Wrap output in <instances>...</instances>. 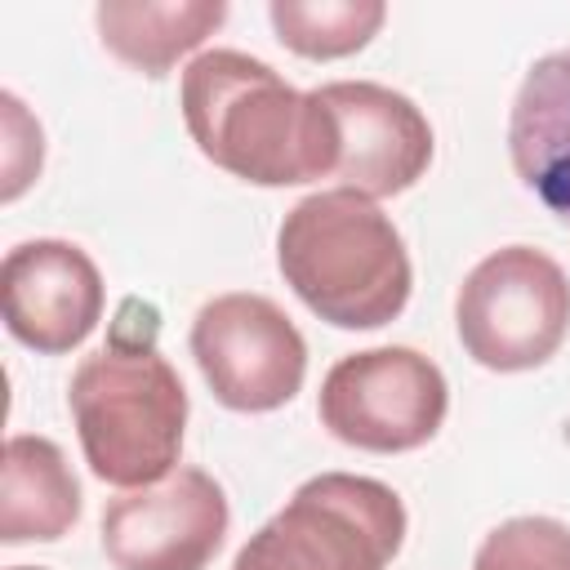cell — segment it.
I'll return each mask as SVG.
<instances>
[{"mask_svg": "<svg viewBox=\"0 0 570 570\" xmlns=\"http://www.w3.org/2000/svg\"><path fill=\"white\" fill-rule=\"evenodd\" d=\"M183 120L205 160L258 187L330 178L338 160L334 120L316 89L298 94L240 49H209L187 62Z\"/></svg>", "mask_w": 570, "mask_h": 570, "instance_id": "cell-1", "label": "cell"}, {"mask_svg": "<svg viewBox=\"0 0 570 570\" xmlns=\"http://www.w3.org/2000/svg\"><path fill=\"white\" fill-rule=\"evenodd\" d=\"M129 321L125 303L111 343L76 365L67 405L89 472L107 485L142 490L178 468L187 392L156 347V312L147 307L138 325Z\"/></svg>", "mask_w": 570, "mask_h": 570, "instance_id": "cell-2", "label": "cell"}, {"mask_svg": "<svg viewBox=\"0 0 570 570\" xmlns=\"http://www.w3.org/2000/svg\"><path fill=\"white\" fill-rule=\"evenodd\" d=\"M285 285L338 330H379L410 303V254L392 218L361 191L298 200L276 232Z\"/></svg>", "mask_w": 570, "mask_h": 570, "instance_id": "cell-3", "label": "cell"}, {"mask_svg": "<svg viewBox=\"0 0 570 570\" xmlns=\"http://www.w3.org/2000/svg\"><path fill=\"white\" fill-rule=\"evenodd\" d=\"M401 539L405 508L392 485L321 472L245 539L232 570H387Z\"/></svg>", "mask_w": 570, "mask_h": 570, "instance_id": "cell-4", "label": "cell"}, {"mask_svg": "<svg viewBox=\"0 0 570 570\" xmlns=\"http://www.w3.org/2000/svg\"><path fill=\"white\" fill-rule=\"evenodd\" d=\"M454 325L476 365L499 374L534 370L570 330V281L543 249H494L463 276Z\"/></svg>", "mask_w": 570, "mask_h": 570, "instance_id": "cell-5", "label": "cell"}, {"mask_svg": "<svg viewBox=\"0 0 570 570\" xmlns=\"http://www.w3.org/2000/svg\"><path fill=\"white\" fill-rule=\"evenodd\" d=\"M445 374L414 347H370L343 356L325 383L316 414L356 450L401 454L419 450L445 423Z\"/></svg>", "mask_w": 570, "mask_h": 570, "instance_id": "cell-6", "label": "cell"}, {"mask_svg": "<svg viewBox=\"0 0 570 570\" xmlns=\"http://www.w3.org/2000/svg\"><path fill=\"white\" fill-rule=\"evenodd\" d=\"M191 356L209 392L240 414H263L303 387L307 343L263 294H218L191 321Z\"/></svg>", "mask_w": 570, "mask_h": 570, "instance_id": "cell-7", "label": "cell"}, {"mask_svg": "<svg viewBox=\"0 0 570 570\" xmlns=\"http://www.w3.org/2000/svg\"><path fill=\"white\" fill-rule=\"evenodd\" d=\"M223 534L227 499L200 468H174L102 508V552L116 570H205Z\"/></svg>", "mask_w": 570, "mask_h": 570, "instance_id": "cell-8", "label": "cell"}, {"mask_svg": "<svg viewBox=\"0 0 570 570\" xmlns=\"http://www.w3.org/2000/svg\"><path fill=\"white\" fill-rule=\"evenodd\" d=\"M316 98L325 102L338 138L330 178H338L347 191L379 200L414 187L428 174L432 125L405 94L374 80H334L321 85Z\"/></svg>", "mask_w": 570, "mask_h": 570, "instance_id": "cell-9", "label": "cell"}, {"mask_svg": "<svg viewBox=\"0 0 570 570\" xmlns=\"http://www.w3.org/2000/svg\"><path fill=\"white\" fill-rule=\"evenodd\" d=\"M0 307L22 347L58 356L80 347L102 321V276L71 240H22L0 263Z\"/></svg>", "mask_w": 570, "mask_h": 570, "instance_id": "cell-10", "label": "cell"}, {"mask_svg": "<svg viewBox=\"0 0 570 570\" xmlns=\"http://www.w3.org/2000/svg\"><path fill=\"white\" fill-rule=\"evenodd\" d=\"M508 151L517 178L570 227V49L543 53L512 102Z\"/></svg>", "mask_w": 570, "mask_h": 570, "instance_id": "cell-11", "label": "cell"}, {"mask_svg": "<svg viewBox=\"0 0 570 570\" xmlns=\"http://www.w3.org/2000/svg\"><path fill=\"white\" fill-rule=\"evenodd\" d=\"M80 517V485L49 436L18 432L0 463V539H62Z\"/></svg>", "mask_w": 570, "mask_h": 570, "instance_id": "cell-12", "label": "cell"}, {"mask_svg": "<svg viewBox=\"0 0 570 570\" xmlns=\"http://www.w3.org/2000/svg\"><path fill=\"white\" fill-rule=\"evenodd\" d=\"M223 18V0H102L94 13L102 45L142 76H165Z\"/></svg>", "mask_w": 570, "mask_h": 570, "instance_id": "cell-13", "label": "cell"}, {"mask_svg": "<svg viewBox=\"0 0 570 570\" xmlns=\"http://www.w3.org/2000/svg\"><path fill=\"white\" fill-rule=\"evenodd\" d=\"M267 18L276 27V40L303 58H347L370 45V36L383 27L387 4L383 0H272Z\"/></svg>", "mask_w": 570, "mask_h": 570, "instance_id": "cell-14", "label": "cell"}, {"mask_svg": "<svg viewBox=\"0 0 570 570\" xmlns=\"http://www.w3.org/2000/svg\"><path fill=\"white\" fill-rule=\"evenodd\" d=\"M472 570H570V525L552 517H512L485 534Z\"/></svg>", "mask_w": 570, "mask_h": 570, "instance_id": "cell-15", "label": "cell"}, {"mask_svg": "<svg viewBox=\"0 0 570 570\" xmlns=\"http://www.w3.org/2000/svg\"><path fill=\"white\" fill-rule=\"evenodd\" d=\"M0 111H4V187H0V196L13 200L40 174L45 147H40V125L27 116V107L13 94H0Z\"/></svg>", "mask_w": 570, "mask_h": 570, "instance_id": "cell-16", "label": "cell"}, {"mask_svg": "<svg viewBox=\"0 0 570 570\" xmlns=\"http://www.w3.org/2000/svg\"><path fill=\"white\" fill-rule=\"evenodd\" d=\"M9 570H40V566H9Z\"/></svg>", "mask_w": 570, "mask_h": 570, "instance_id": "cell-17", "label": "cell"}]
</instances>
